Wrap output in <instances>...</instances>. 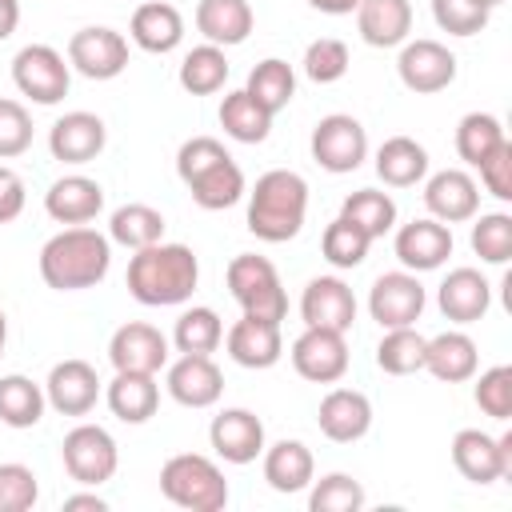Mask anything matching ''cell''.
I'll return each instance as SVG.
<instances>
[{"mask_svg": "<svg viewBox=\"0 0 512 512\" xmlns=\"http://www.w3.org/2000/svg\"><path fill=\"white\" fill-rule=\"evenodd\" d=\"M124 284L132 292V300H140L144 308H172L184 304L196 284H200V260L188 244H148L136 248L124 272Z\"/></svg>", "mask_w": 512, "mask_h": 512, "instance_id": "obj_1", "label": "cell"}, {"mask_svg": "<svg viewBox=\"0 0 512 512\" xmlns=\"http://www.w3.org/2000/svg\"><path fill=\"white\" fill-rule=\"evenodd\" d=\"M108 264H112V240L88 224H68L40 248V276L56 292L96 288L108 276Z\"/></svg>", "mask_w": 512, "mask_h": 512, "instance_id": "obj_2", "label": "cell"}, {"mask_svg": "<svg viewBox=\"0 0 512 512\" xmlns=\"http://www.w3.org/2000/svg\"><path fill=\"white\" fill-rule=\"evenodd\" d=\"M308 216V180L292 168H272L256 176L248 192V232L264 244H284L304 228Z\"/></svg>", "mask_w": 512, "mask_h": 512, "instance_id": "obj_3", "label": "cell"}, {"mask_svg": "<svg viewBox=\"0 0 512 512\" xmlns=\"http://www.w3.org/2000/svg\"><path fill=\"white\" fill-rule=\"evenodd\" d=\"M160 492L184 512H220L228 504V480L216 460L200 452H176L160 468Z\"/></svg>", "mask_w": 512, "mask_h": 512, "instance_id": "obj_4", "label": "cell"}, {"mask_svg": "<svg viewBox=\"0 0 512 512\" xmlns=\"http://www.w3.org/2000/svg\"><path fill=\"white\" fill-rule=\"evenodd\" d=\"M224 280H228L232 300L244 308V316L272 320V324H280L288 316V292H284L280 272H276V264L268 256H256V252L232 256Z\"/></svg>", "mask_w": 512, "mask_h": 512, "instance_id": "obj_5", "label": "cell"}, {"mask_svg": "<svg viewBox=\"0 0 512 512\" xmlns=\"http://www.w3.org/2000/svg\"><path fill=\"white\" fill-rule=\"evenodd\" d=\"M60 460H64V472L76 484L100 488V484H108L116 476L120 448H116V440H112L108 428H100V424H76L64 436V444H60Z\"/></svg>", "mask_w": 512, "mask_h": 512, "instance_id": "obj_6", "label": "cell"}, {"mask_svg": "<svg viewBox=\"0 0 512 512\" xmlns=\"http://www.w3.org/2000/svg\"><path fill=\"white\" fill-rule=\"evenodd\" d=\"M12 84L32 104H60L72 84V64L52 44H24L12 56Z\"/></svg>", "mask_w": 512, "mask_h": 512, "instance_id": "obj_7", "label": "cell"}, {"mask_svg": "<svg viewBox=\"0 0 512 512\" xmlns=\"http://www.w3.org/2000/svg\"><path fill=\"white\" fill-rule=\"evenodd\" d=\"M308 148H312V160L324 172L344 176V172H356L364 164V156H368V132H364V124L356 116L332 112V116L316 120Z\"/></svg>", "mask_w": 512, "mask_h": 512, "instance_id": "obj_8", "label": "cell"}, {"mask_svg": "<svg viewBox=\"0 0 512 512\" xmlns=\"http://www.w3.org/2000/svg\"><path fill=\"white\" fill-rule=\"evenodd\" d=\"M452 464L472 484H496L512 476V432L488 436L480 428H460L452 436Z\"/></svg>", "mask_w": 512, "mask_h": 512, "instance_id": "obj_9", "label": "cell"}, {"mask_svg": "<svg viewBox=\"0 0 512 512\" xmlns=\"http://www.w3.org/2000/svg\"><path fill=\"white\" fill-rule=\"evenodd\" d=\"M424 304H428V292H424L420 276L408 272V268L384 272L368 288V316L380 328H408V324H416L420 312H424Z\"/></svg>", "mask_w": 512, "mask_h": 512, "instance_id": "obj_10", "label": "cell"}, {"mask_svg": "<svg viewBox=\"0 0 512 512\" xmlns=\"http://www.w3.org/2000/svg\"><path fill=\"white\" fill-rule=\"evenodd\" d=\"M396 72H400V84L416 96H432V92H444L452 80H456V56L448 52V44L440 40H404L400 44V56H396Z\"/></svg>", "mask_w": 512, "mask_h": 512, "instance_id": "obj_11", "label": "cell"}, {"mask_svg": "<svg viewBox=\"0 0 512 512\" xmlns=\"http://www.w3.org/2000/svg\"><path fill=\"white\" fill-rule=\"evenodd\" d=\"M68 64L88 80H116L128 68V40L116 28H80L68 40Z\"/></svg>", "mask_w": 512, "mask_h": 512, "instance_id": "obj_12", "label": "cell"}, {"mask_svg": "<svg viewBox=\"0 0 512 512\" xmlns=\"http://www.w3.org/2000/svg\"><path fill=\"white\" fill-rule=\"evenodd\" d=\"M292 368L312 384H336L348 372V344L344 332L332 328H304L292 340Z\"/></svg>", "mask_w": 512, "mask_h": 512, "instance_id": "obj_13", "label": "cell"}, {"mask_svg": "<svg viewBox=\"0 0 512 512\" xmlns=\"http://www.w3.org/2000/svg\"><path fill=\"white\" fill-rule=\"evenodd\" d=\"M108 360L116 372H148L156 376L168 364V336L156 324L128 320L108 340Z\"/></svg>", "mask_w": 512, "mask_h": 512, "instance_id": "obj_14", "label": "cell"}, {"mask_svg": "<svg viewBox=\"0 0 512 512\" xmlns=\"http://www.w3.org/2000/svg\"><path fill=\"white\" fill-rule=\"evenodd\" d=\"M424 208L440 224H464L480 212V184L464 168H440L424 180Z\"/></svg>", "mask_w": 512, "mask_h": 512, "instance_id": "obj_15", "label": "cell"}, {"mask_svg": "<svg viewBox=\"0 0 512 512\" xmlns=\"http://www.w3.org/2000/svg\"><path fill=\"white\" fill-rule=\"evenodd\" d=\"M208 444L224 464H252L264 452V420L248 408H224L208 424Z\"/></svg>", "mask_w": 512, "mask_h": 512, "instance_id": "obj_16", "label": "cell"}, {"mask_svg": "<svg viewBox=\"0 0 512 512\" xmlns=\"http://www.w3.org/2000/svg\"><path fill=\"white\" fill-rule=\"evenodd\" d=\"M300 320L304 328H332L348 332L356 320V296L340 276H312L300 296Z\"/></svg>", "mask_w": 512, "mask_h": 512, "instance_id": "obj_17", "label": "cell"}, {"mask_svg": "<svg viewBox=\"0 0 512 512\" xmlns=\"http://www.w3.org/2000/svg\"><path fill=\"white\" fill-rule=\"evenodd\" d=\"M44 396L48 408H56L60 416H88L100 400V376L88 360H60L44 380Z\"/></svg>", "mask_w": 512, "mask_h": 512, "instance_id": "obj_18", "label": "cell"}, {"mask_svg": "<svg viewBox=\"0 0 512 512\" xmlns=\"http://www.w3.org/2000/svg\"><path fill=\"white\" fill-rule=\"evenodd\" d=\"M108 144V128L96 112H64L52 128H48V152L60 164H88L104 152Z\"/></svg>", "mask_w": 512, "mask_h": 512, "instance_id": "obj_19", "label": "cell"}, {"mask_svg": "<svg viewBox=\"0 0 512 512\" xmlns=\"http://www.w3.org/2000/svg\"><path fill=\"white\" fill-rule=\"evenodd\" d=\"M392 252L396 260L408 268V272H432L440 268L448 256H452V228L424 216V220H412V224H400L396 228V240H392Z\"/></svg>", "mask_w": 512, "mask_h": 512, "instance_id": "obj_20", "label": "cell"}, {"mask_svg": "<svg viewBox=\"0 0 512 512\" xmlns=\"http://www.w3.org/2000/svg\"><path fill=\"white\" fill-rule=\"evenodd\" d=\"M164 388L184 408H212L220 400V392H224V372L212 364V356H188V352H180V360L168 364Z\"/></svg>", "mask_w": 512, "mask_h": 512, "instance_id": "obj_21", "label": "cell"}, {"mask_svg": "<svg viewBox=\"0 0 512 512\" xmlns=\"http://www.w3.org/2000/svg\"><path fill=\"white\" fill-rule=\"evenodd\" d=\"M436 304H440L444 320H452V324H476L492 308V284L484 280L480 268H452L440 280V288H436Z\"/></svg>", "mask_w": 512, "mask_h": 512, "instance_id": "obj_22", "label": "cell"}, {"mask_svg": "<svg viewBox=\"0 0 512 512\" xmlns=\"http://www.w3.org/2000/svg\"><path fill=\"white\" fill-rule=\"evenodd\" d=\"M316 424L328 440L352 444L372 428V400L360 388H332L316 408Z\"/></svg>", "mask_w": 512, "mask_h": 512, "instance_id": "obj_23", "label": "cell"}, {"mask_svg": "<svg viewBox=\"0 0 512 512\" xmlns=\"http://www.w3.org/2000/svg\"><path fill=\"white\" fill-rule=\"evenodd\" d=\"M224 344H228V356H232L240 368H252V372H264V368H272V364L284 356L280 324L256 320V316H240V320L224 332Z\"/></svg>", "mask_w": 512, "mask_h": 512, "instance_id": "obj_24", "label": "cell"}, {"mask_svg": "<svg viewBox=\"0 0 512 512\" xmlns=\"http://www.w3.org/2000/svg\"><path fill=\"white\" fill-rule=\"evenodd\" d=\"M100 208H104V188H100V180L80 176V172L60 176V180L44 192V212H48L56 224H64V228H68V224H88V220H96Z\"/></svg>", "mask_w": 512, "mask_h": 512, "instance_id": "obj_25", "label": "cell"}, {"mask_svg": "<svg viewBox=\"0 0 512 512\" xmlns=\"http://www.w3.org/2000/svg\"><path fill=\"white\" fill-rule=\"evenodd\" d=\"M128 36H132L136 48H144L152 56H164V52L180 48V40H184V16L168 0H144L132 12V20H128Z\"/></svg>", "mask_w": 512, "mask_h": 512, "instance_id": "obj_26", "label": "cell"}, {"mask_svg": "<svg viewBox=\"0 0 512 512\" xmlns=\"http://www.w3.org/2000/svg\"><path fill=\"white\" fill-rule=\"evenodd\" d=\"M476 368H480L476 340L460 328H448L424 344V372H432L444 384H464L476 376Z\"/></svg>", "mask_w": 512, "mask_h": 512, "instance_id": "obj_27", "label": "cell"}, {"mask_svg": "<svg viewBox=\"0 0 512 512\" xmlns=\"http://www.w3.org/2000/svg\"><path fill=\"white\" fill-rule=\"evenodd\" d=\"M356 28L372 48H400L412 32V0H360Z\"/></svg>", "mask_w": 512, "mask_h": 512, "instance_id": "obj_28", "label": "cell"}, {"mask_svg": "<svg viewBox=\"0 0 512 512\" xmlns=\"http://www.w3.org/2000/svg\"><path fill=\"white\" fill-rule=\"evenodd\" d=\"M264 480L272 492H304L316 476V460H312V448L304 440H276L272 448L264 444Z\"/></svg>", "mask_w": 512, "mask_h": 512, "instance_id": "obj_29", "label": "cell"}, {"mask_svg": "<svg viewBox=\"0 0 512 512\" xmlns=\"http://www.w3.org/2000/svg\"><path fill=\"white\" fill-rule=\"evenodd\" d=\"M252 24L256 16L248 0H200L196 4V32L204 36V44H216V48L244 44Z\"/></svg>", "mask_w": 512, "mask_h": 512, "instance_id": "obj_30", "label": "cell"}, {"mask_svg": "<svg viewBox=\"0 0 512 512\" xmlns=\"http://www.w3.org/2000/svg\"><path fill=\"white\" fill-rule=\"evenodd\" d=\"M104 400H108V408H112L116 420L144 424L160 408V384L148 372H116L108 380V388H104Z\"/></svg>", "mask_w": 512, "mask_h": 512, "instance_id": "obj_31", "label": "cell"}, {"mask_svg": "<svg viewBox=\"0 0 512 512\" xmlns=\"http://www.w3.org/2000/svg\"><path fill=\"white\" fill-rule=\"evenodd\" d=\"M376 176L388 188H412L428 176V152L412 136H388L376 148Z\"/></svg>", "mask_w": 512, "mask_h": 512, "instance_id": "obj_32", "label": "cell"}, {"mask_svg": "<svg viewBox=\"0 0 512 512\" xmlns=\"http://www.w3.org/2000/svg\"><path fill=\"white\" fill-rule=\"evenodd\" d=\"M184 188L192 192V200L204 212H224V208H232L244 196V172H240V164L232 156H224L212 168H204L200 176H192Z\"/></svg>", "mask_w": 512, "mask_h": 512, "instance_id": "obj_33", "label": "cell"}, {"mask_svg": "<svg viewBox=\"0 0 512 512\" xmlns=\"http://www.w3.org/2000/svg\"><path fill=\"white\" fill-rule=\"evenodd\" d=\"M44 408H48L44 384H36L20 372L0 376V420L8 428H36L44 420Z\"/></svg>", "mask_w": 512, "mask_h": 512, "instance_id": "obj_34", "label": "cell"}, {"mask_svg": "<svg viewBox=\"0 0 512 512\" xmlns=\"http://www.w3.org/2000/svg\"><path fill=\"white\" fill-rule=\"evenodd\" d=\"M220 128H224V136H232L240 144H260L272 132V112L264 104H256L244 88H236L220 100Z\"/></svg>", "mask_w": 512, "mask_h": 512, "instance_id": "obj_35", "label": "cell"}, {"mask_svg": "<svg viewBox=\"0 0 512 512\" xmlns=\"http://www.w3.org/2000/svg\"><path fill=\"white\" fill-rule=\"evenodd\" d=\"M172 344H176V352H188V356H212V352L224 344V320H220L216 308H208V304L184 308V312L176 316Z\"/></svg>", "mask_w": 512, "mask_h": 512, "instance_id": "obj_36", "label": "cell"}, {"mask_svg": "<svg viewBox=\"0 0 512 512\" xmlns=\"http://www.w3.org/2000/svg\"><path fill=\"white\" fill-rule=\"evenodd\" d=\"M340 216L352 220L368 240H380L384 232L396 228V200L380 188H356L352 196H344Z\"/></svg>", "mask_w": 512, "mask_h": 512, "instance_id": "obj_37", "label": "cell"}, {"mask_svg": "<svg viewBox=\"0 0 512 512\" xmlns=\"http://www.w3.org/2000/svg\"><path fill=\"white\" fill-rule=\"evenodd\" d=\"M176 80H180V88L192 92V96H212V92H220L224 80H228V56H224V48H216V44H196V48L180 60Z\"/></svg>", "mask_w": 512, "mask_h": 512, "instance_id": "obj_38", "label": "cell"}, {"mask_svg": "<svg viewBox=\"0 0 512 512\" xmlns=\"http://www.w3.org/2000/svg\"><path fill=\"white\" fill-rule=\"evenodd\" d=\"M244 92L276 116V112H280V108H288V104H292V96H296V72H292V64H288V60L268 56V60H260V64L248 72Z\"/></svg>", "mask_w": 512, "mask_h": 512, "instance_id": "obj_39", "label": "cell"}, {"mask_svg": "<svg viewBox=\"0 0 512 512\" xmlns=\"http://www.w3.org/2000/svg\"><path fill=\"white\" fill-rule=\"evenodd\" d=\"M108 240L124 244V248H148L156 240H164V216L152 204H120L108 220Z\"/></svg>", "mask_w": 512, "mask_h": 512, "instance_id": "obj_40", "label": "cell"}, {"mask_svg": "<svg viewBox=\"0 0 512 512\" xmlns=\"http://www.w3.org/2000/svg\"><path fill=\"white\" fill-rule=\"evenodd\" d=\"M424 344H428V336H420L416 324L384 328V336L376 344V368L388 376H412L424 368Z\"/></svg>", "mask_w": 512, "mask_h": 512, "instance_id": "obj_41", "label": "cell"}, {"mask_svg": "<svg viewBox=\"0 0 512 512\" xmlns=\"http://www.w3.org/2000/svg\"><path fill=\"white\" fill-rule=\"evenodd\" d=\"M508 140L504 124L492 116V112H468L460 124H456V156L464 164H480L484 156H492L500 144Z\"/></svg>", "mask_w": 512, "mask_h": 512, "instance_id": "obj_42", "label": "cell"}, {"mask_svg": "<svg viewBox=\"0 0 512 512\" xmlns=\"http://www.w3.org/2000/svg\"><path fill=\"white\" fill-rule=\"evenodd\" d=\"M308 508L312 512H360L364 508V484L348 472H328V476H312L308 484Z\"/></svg>", "mask_w": 512, "mask_h": 512, "instance_id": "obj_43", "label": "cell"}, {"mask_svg": "<svg viewBox=\"0 0 512 512\" xmlns=\"http://www.w3.org/2000/svg\"><path fill=\"white\" fill-rule=\"evenodd\" d=\"M368 248H372V240H368L352 220H344V216H336V220L324 228V236H320V252H324V260H328L332 268H340V272L364 264Z\"/></svg>", "mask_w": 512, "mask_h": 512, "instance_id": "obj_44", "label": "cell"}, {"mask_svg": "<svg viewBox=\"0 0 512 512\" xmlns=\"http://www.w3.org/2000/svg\"><path fill=\"white\" fill-rule=\"evenodd\" d=\"M472 252L484 264H508L512 256V216L508 212H484L472 216Z\"/></svg>", "mask_w": 512, "mask_h": 512, "instance_id": "obj_45", "label": "cell"}, {"mask_svg": "<svg viewBox=\"0 0 512 512\" xmlns=\"http://www.w3.org/2000/svg\"><path fill=\"white\" fill-rule=\"evenodd\" d=\"M300 64H304V76H308V80H316V84H336V80H344L352 56H348V44H344V40L320 36V40H312V44L304 48V60H300Z\"/></svg>", "mask_w": 512, "mask_h": 512, "instance_id": "obj_46", "label": "cell"}, {"mask_svg": "<svg viewBox=\"0 0 512 512\" xmlns=\"http://www.w3.org/2000/svg\"><path fill=\"white\" fill-rule=\"evenodd\" d=\"M492 8L484 0H432V20L448 36H476L488 28Z\"/></svg>", "mask_w": 512, "mask_h": 512, "instance_id": "obj_47", "label": "cell"}, {"mask_svg": "<svg viewBox=\"0 0 512 512\" xmlns=\"http://www.w3.org/2000/svg\"><path fill=\"white\" fill-rule=\"evenodd\" d=\"M472 396H476V408H480L484 416L508 420V416H512V368H508V364H492L488 372H480Z\"/></svg>", "mask_w": 512, "mask_h": 512, "instance_id": "obj_48", "label": "cell"}, {"mask_svg": "<svg viewBox=\"0 0 512 512\" xmlns=\"http://www.w3.org/2000/svg\"><path fill=\"white\" fill-rule=\"evenodd\" d=\"M36 500H40L36 472L20 460H4L0 464V512H28Z\"/></svg>", "mask_w": 512, "mask_h": 512, "instance_id": "obj_49", "label": "cell"}, {"mask_svg": "<svg viewBox=\"0 0 512 512\" xmlns=\"http://www.w3.org/2000/svg\"><path fill=\"white\" fill-rule=\"evenodd\" d=\"M32 148V116L20 100H0V160H16Z\"/></svg>", "mask_w": 512, "mask_h": 512, "instance_id": "obj_50", "label": "cell"}, {"mask_svg": "<svg viewBox=\"0 0 512 512\" xmlns=\"http://www.w3.org/2000/svg\"><path fill=\"white\" fill-rule=\"evenodd\" d=\"M224 156H228V148H224L216 136H192V140H184L180 152H176V172H180V180L188 184L192 176H200L204 168H212V164L224 160Z\"/></svg>", "mask_w": 512, "mask_h": 512, "instance_id": "obj_51", "label": "cell"}, {"mask_svg": "<svg viewBox=\"0 0 512 512\" xmlns=\"http://www.w3.org/2000/svg\"><path fill=\"white\" fill-rule=\"evenodd\" d=\"M480 184L484 192H492L496 200H512V140H504L492 156H484L480 164Z\"/></svg>", "mask_w": 512, "mask_h": 512, "instance_id": "obj_52", "label": "cell"}, {"mask_svg": "<svg viewBox=\"0 0 512 512\" xmlns=\"http://www.w3.org/2000/svg\"><path fill=\"white\" fill-rule=\"evenodd\" d=\"M20 212H24V180L8 164H0V224L16 220Z\"/></svg>", "mask_w": 512, "mask_h": 512, "instance_id": "obj_53", "label": "cell"}, {"mask_svg": "<svg viewBox=\"0 0 512 512\" xmlns=\"http://www.w3.org/2000/svg\"><path fill=\"white\" fill-rule=\"evenodd\" d=\"M104 512L108 508V500L104 496H96V492H76V496H64V512Z\"/></svg>", "mask_w": 512, "mask_h": 512, "instance_id": "obj_54", "label": "cell"}, {"mask_svg": "<svg viewBox=\"0 0 512 512\" xmlns=\"http://www.w3.org/2000/svg\"><path fill=\"white\" fill-rule=\"evenodd\" d=\"M20 24V0H0V40H8Z\"/></svg>", "mask_w": 512, "mask_h": 512, "instance_id": "obj_55", "label": "cell"}, {"mask_svg": "<svg viewBox=\"0 0 512 512\" xmlns=\"http://www.w3.org/2000/svg\"><path fill=\"white\" fill-rule=\"evenodd\" d=\"M308 4H312L316 12H324V16H352L360 0H308Z\"/></svg>", "mask_w": 512, "mask_h": 512, "instance_id": "obj_56", "label": "cell"}, {"mask_svg": "<svg viewBox=\"0 0 512 512\" xmlns=\"http://www.w3.org/2000/svg\"><path fill=\"white\" fill-rule=\"evenodd\" d=\"M4 348H8V316L0 308V356H4Z\"/></svg>", "mask_w": 512, "mask_h": 512, "instance_id": "obj_57", "label": "cell"}, {"mask_svg": "<svg viewBox=\"0 0 512 512\" xmlns=\"http://www.w3.org/2000/svg\"><path fill=\"white\" fill-rule=\"evenodd\" d=\"M484 4H488V8H496V4H504V0H484Z\"/></svg>", "mask_w": 512, "mask_h": 512, "instance_id": "obj_58", "label": "cell"}]
</instances>
